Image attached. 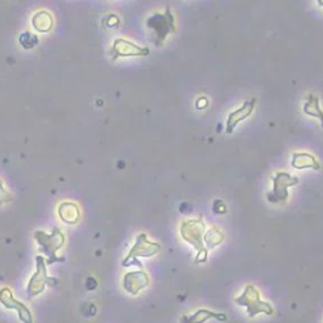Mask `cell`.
Masks as SVG:
<instances>
[{"mask_svg": "<svg viewBox=\"0 0 323 323\" xmlns=\"http://www.w3.org/2000/svg\"><path fill=\"white\" fill-rule=\"evenodd\" d=\"M34 240L37 241L40 251L46 256L47 265H53L56 262H63L64 258L58 256L57 253L64 246L66 242V236L62 232L60 227H53L51 234L42 231V230H36L33 234Z\"/></svg>", "mask_w": 323, "mask_h": 323, "instance_id": "6da1fadb", "label": "cell"}, {"mask_svg": "<svg viewBox=\"0 0 323 323\" xmlns=\"http://www.w3.org/2000/svg\"><path fill=\"white\" fill-rule=\"evenodd\" d=\"M58 284L57 278H51L47 274L46 259L42 255L36 256V271L31 277L27 285V298L33 299L44 292L46 287H55Z\"/></svg>", "mask_w": 323, "mask_h": 323, "instance_id": "7a4b0ae2", "label": "cell"}, {"mask_svg": "<svg viewBox=\"0 0 323 323\" xmlns=\"http://www.w3.org/2000/svg\"><path fill=\"white\" fill-rule=\"evenodd\" d=\"M0 303L3 304L4 308L9 309V311H16L21 323H34L31 309L24 303H21L20 301H17L13 296L12 289H9L8 287L0 289Z\"/></svg>", "mask_w": 323, "mask_h": 323, "instance_id": "3957f363", "label": "cell"}, {"mask_svg": "<svg viewBox=\"0 0 323 323\" xmlns=\"http://www.w3.org/2000/svg\"><path fill=\"white\" fill-rule=\"evenodd\" d=\"M156 249H158V246H156L154 244H150L149 241L146 240L145 235H139L137 239V242H135V245L130 250V253L128 254L125 259L122 260V265L130 266L133 265V264H138L139 266H141V264L135 260V258H137V256L153 255V254H156Z\"/></svg>", "mask_w": 323, "mask_h": 323, "instance_id": "277c9868", "label": "cell"}, {"mask_svg": "<svg viewBox=\"0 0 323 323\" xmlns=\"http://www.w3.org/2000/svg\"><path fill=\"white\" fill-rule=\"evenodd\" d=\"M148 285V277L144 271H130L122 278V287L130 294H138Z\"/></svg>", "mask_w": 323, "mask_h": 323, "instance_id": "5b68a950", "label": "cell"}, {"mask_svg": "<svg viewBox=\"0 0 323 323\" xmlns=\"http://www.w3.org/2000/svg\"><path fill=\"white\" fill-rule=\"evenodd\" d=\"M148 52H149L148 49L141 48L125 40H116L111 48V55L114 58L126 57V56H144L148 55Z\"/></svg>", "mask_w": 323, "mask_h": 323, "instance_id": "8992f818", "label": "cell"}, {"mask_svg": "<svg viewBox=\"0 0 323 323\" xmlns=\"http://www.w3.org/2000/svg\"><path fill=\"white\" fill-rule=\"evenodd\" d=\"M57 214L62 222L67 223V225H76L81 219V211L75 202H61L58 204Z\"/></svg>", "mask_w": 323, "mask_h": 323, "instance_id": "52a82bcc", "label": "cell"}, {"mask_svg": "<svg viewBox=\"0 0 323 323\" xmlns=\"http://www.w3.org/2000/svg\"><path fill=\"white\" fill-rule=\"evenodd\" d=\"M32 25L37 32L40 33H47L53 28L52 14L47 10H40L32 18Z\"/></svg>", "mask_w": 323, "mask_h": 323, "instance_id": "ba28073f", "label": "cell"}, {"mask_svg": "<svg viewBox=\"0 0 323 323\" xmlns=\"http://www.w3.org/2000/svg\"><path fill=\"white\" fill-rule=\"evenodd\" d=\"M19 44L24 49H33L34 47L38 44L40 42V38L36 36V34L31 33V32H23V33L19 36Z\"/></svg>", "mask_w": 323, "mask_h": 323, "instance_id": "9c48e42d", "label": "cell"}, {"mask_svg": "<svg viewBox=\"0 0 323 323\" xmlns=\"http://www.w3.org/2000/svg\"><path fill=\"white\" fill-rule=\"evenodd\" d=\"M12 195H10L9 191L5 188L3 181L0 180V204L9 203V202H12Z\"/></svg>", "mask_w": 323, "mask_h": 323, "instance_id": "30bf717a", "label": "cell"}]
</instances>
